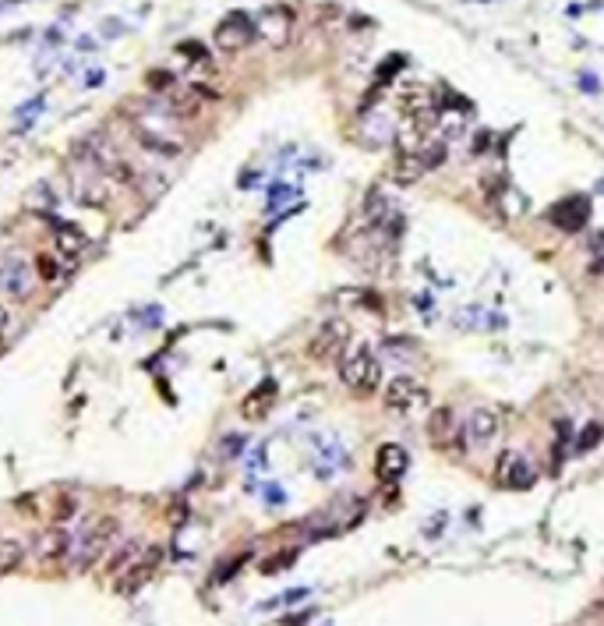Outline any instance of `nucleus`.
Returning a JSON list of instances; mask_svg holds the SVG:
<instances>
[{
  "label": "nucleus",
  "mask_w": 604,
  "mask_h": 626,
  "mask_svg": "<svg viewBox=\"0 0 604 626\" xmlns=\"http://www.w3.org/2000/svg\"><path fill=\"white\" fill-rule=\"evenodd\" d=\"M340 379H343V386H347L350 393L357 396H371L379 390L381 368L375 351H371V343H353V347L343 351V358H340Z\"/></svg>",
  "instance_id": "obj_1"
},
{
  "label": "nucleus",
  "mask_w": 604,
  "mask_h": 626,
  "mask_svg": "<svg viewBox=\"0 0 604 626\" xmlns=\"http://www.w3.org/2000/svg\"><path fill=\"white\" fill-rule=\"evenodd\" d=\"M117 517H99L95 524H89V528L82 531L78 538H71V556H67V562H71V570H89V566H95V562L106 556V549L114 545V538H117Z\"/></svg>",
  "instance_id": "obj_2"
},
{
  "label": "nucleus",
  "mask_w": 604,
  "mask_h": 626,
  "mask_svg": "<svg viewBox=\"0 0 604 626\" xmlns=\"http://www.w3.org/2000/svg\"><path fill=\"white\" fill-rule=\"evenodd\" d=\"M347 347H350V326L343 319H329V323L312 336L308 354H312L315 362H332V358H343Z\"/></svg>",
  "instance_id": "obj_3"
},
{
  "label": "nucleus",
  "mask_w": 604,
  "mask_h": 626,
  "mask_svg": "<svg viewBox=\"0 0 604 626\" xmlns=\"http://www.w3.org/2000/svg\"><path fill=\"white\" fill-rule=\"evenodd\" d=\"M491 478L499 489H530L534 485V463L516 450H506V453H499Z\"/></svg>",
  "instance_id": "obj_4"
},
{
  "label": "nucleus",
  "mask_w": 604,
  "mask_h": 626,
  "mask_svg": "<svg viewBox=\"0 0 604 626\" xmlns=\"http://www.w3.org/2000/svg\"><path fill=\"white\" fill-rule=\"evenodd\" d=\"M254 33H258V29H254V22L248 15H226L220 25H216V35H213V39H216L220 50L237 54V50H244V46L252 43Z\"/></svg>",
  "instance_id": "obj_5"
},
{
  "label": "nucleus",
  "mask_w": 604,
  "mask_h": 626,
  "mask_svg": "<svg viewBox=\"0 0 604 626\" xmlns=\"http://www.w3.org/2000/svg\"><path fill=\"white\" fill-rule=\"evenodd\" d=\"M32 291V276H29V265L22 263L18 255H7L0 263V294L11 297V301H25Z\"/></svg>",
  "instance_id": "obj_6"
},
{
  "label": "nucleus",
  "mask_w": 604,
  "mask_h": 626,
  "mask_svg": "<svg viewBox=\"0 0 604 626\" xmlns=\"http://www.w3.org/2000/svg\"><path fill=\"white\" fill-rule=\"evenodd\" d=\"M407 463H411V457H407L403 446L381 442L379 453H375V478H379L381 485H396V482L407 474Z\"/></svg>",
  "instance_id": "obj_7"
},
{
  "label": "nucleus",
  "mask_w": 604,
  "mask_h": 626,
  "mask_svg": "<svg viewBox=\"0 0 604 626\" xmlns=\"http://www.w3.org/2000/svg\"><path fill=\"white\" fill-rule=\"evenodd\" d=\"M159 556H163V552H159L156 545H153V549H145V552L138 556V562H134V566H131L127 573H121V577H117V591H121V594L142 591V588H145V584L153 581V573H156Z\"/></svg>",
  "instance_id": "obj_8"
},
{
  "label": "nucleus",
  "mask_w": 604,
  "mask_h": 626,
  "mask_svg": "<svg viewBox=\"0 0 604 626\" xmlns=\"http://www.w3.org/2000/svg\"><path fill=\"white\" fill-rule=\"evenodd\" d=\"M417 400H424V390H421V383L411 379V375H396V379L385 386V393H381V403H385L389 411H413Z\"/></svg>",
  "instance_id": "obj_9"
},
{
  "label": "nucleus",
  "mask_w": 604,
  "mask_h": 626,
  "mask_svg": "<svg viewBox=\"0 0 604 626\" xmlns=\"http://www.w3.org/2000/svg\"><path fill=\"white\" fill-rule=\"evenodd\" d=\"M71 556V534L64 528H50L39 534V542H35V560L43 562V566H57V562H64Z\"/></svg>",
  "instance_id": "obj_10"
},
{
  "label": "nucleus",
  "mask_w": 604,
  "mask_h": 626,
  "mask_svg": "<svg viewBox=\"0 0 604 626\" xmlns=\"http://www.w3.org/2000/svg\"><path fill=\"white\" fill-rule=\"evenodd\" d=\"M272 400H276V383H272V379H265V383H258L252 393L244 396L241 414H244L248 422H262V418L272 411Z\"/></svg>",
  "instance_id": "obj_11"
},
{
  "label": "nucleus",
  "mask_w": 604,
  "mask_h": 626,
  "mask_svg": "<svg viewBox=\"0 0 604 626\" xmlns=\"http://www.w3.org/2000/svg\"><path fill=\"white\" fill-rule=\"evenodd\" d=\"M456 435H463V425L456 422V414H452L449 407H439V411L428 418V439L445 450V446H452Z\"/></svg>",
  "instance_id": "obj_12"
},
{
  "label": "nucleus",
  "mask_w": 604,
  "mask_h": 626,
  "mask_svg": "<svg viewBox=\"0 0 604 626\" xmlns=\"http://www.w3.org/2000/svg\"><path fill=\"white\" fill-rule=\"evenodd\" d=\"M587 216H590V209H587V198H566V202H559L555 209H551V220L562 227V231H579L583 224H587Z\"/></svg>",
  "instance_id": "obj_13"
},
{
  "label": "nucleus",
  "mask_w": 604,
  "mask_h": 626,
  "mask_svg": "<svg viewBox=\"0 0 604 626\" xmlns=\"http://www.w3.org/2000/svg\"><path fill=\"white\" fill-rule=\"evenodd\" d=\"M54 244H57V255L61 259H74V255L85 252V231L78 224H61L54 231Z\"/></svg>",
  "instance_id": "obj_14"
},
{
  "label": "nucleus",
  "mask_w": 604,
  "mask_h": 626,
  "mask_svg": "<svg viewBox=\"0 0 604 626\" xmlns=\"http://www.w3.org/2000/svg\"><path fill=\"white\" fill-rule=\"evenodd\" d=\"M463 432H467L474 442H491V439L499 435V414H495L491 407H477Z\"/></svg>",
  "instance_id": "obj_15"
},
{
  "label": "nucleus",
  "mask_w": 604,
  "mask_h": 626,
  "mask_svg": "<svg viewBox=\"0 0 604 626\" xmlns=\"http://www.w3.org/2000/svg\"><path fill=\"white\" fill-rule=\"evenodd\" d=\"M142 552H145V549H142V542H134V538H131V542H124L117 552H110V560H106V577H114V581H117L121 573H127V570L138 562V556H142Z\"/></svg>",
  "instance_id": "obj_16"
},
{
  "label": "nucleus",
  "mask_w": 604,
  "mask_h": 626,
  "mask_svg": "<svg viewBox=\"0 0 604 626\" xmlns=\"http://www.w3.org/2000/svg\"><path fill=\"white\" fill-rule=\"evenodd\" d=\"M290 25H293V18H290V11H283V7H276V11H269L262 18V33H265V39L272 46H283L286 35H290Z\"/></svg>",
  "instance_id": "obj_17"
},
{
  "label": "nucleus",
  "mask_w": 604,
  "mask_h": 626,
  "mask_svg": "<svg viewBox=\"0 0 604 626\" xmlns=\"http://www.w3.org/2000/svg\"><path fill=\"white\" fill-rule=\"evenodd\" d=\"M428 170H431V166L424 164L421 149H407V153L396 156V177H400V181H417V177H424Z\"/></svg>",
  "instance_id": "obj_18"
},
{
  "label": "nucleus",
  "mask_w": 604,
  "mask_h": 626,
  "mask_svg": "<svg viewBox=\"0 0 604 626\" xmlns=\"http://www.w3.org/2000/svg\"><path fill=\"white\" fill-rule=\"evenodd\" d=\"M22 560H25L22 542H15V538H0V577H4V573H11V570H18V562Z\"/></svg>",
  "instance_id": "obj_19"
},
{
  "label": "nucleus",
  "mask_w": 604,
  "mask_h": 626,
  "mask_svg": "<svg viewBox=\"0 0 604 626\" xmlns=\"http://www.w3.org/2000/svg\"><path fill=\"white\" fill-rule=\"evenodd\" d=\"M202 93L198 89H188V93H177V96L170 99V110L177 114V117H194L198 110H202Z\"/></svg>",
  "instance_id": "obj_20"
},
{
  "label": "nucleus",
  "mask_w": 604,
  "mask_h": 626,
  "mask_svg": "<svg viewBox=\"0 0 604 626\" xmlns=\"http://www.w3.org/2000/svg\"><path fill=\"white\" fill-rule=\"evenodd\" d=\"M138 142H142L145 149H153V153H163V156H177V153H181V145H177V142L159 138V134H153L149 128H138Z\"/></svg>",
  "instance_id": "obj_21"
},
{
  "label": "nucleus",
  "mask_w": 604,
  "mask_h": 626,
  "mask_svg": "<svg viewBox=\"0 0 604 626\" xmlns=\"http://www.w3.org/2000/svg\"><path fill=\"white\" fill-rule=\"evenodd\" d=\"M35 269H39V280H57V273H61L54 255H35Z\"/></svg>",
  "instance_id": "obj_22"
},
{
  "label": "nucleus",
  "mask_w": 604,
  "mask_h": 626,
  "mask_svg": "<svg viewBox=\"0 0 604 626\" xmlns=\"http://www.w3.org/2000/svg\"><path fill=\"white\" fill-rule=\"evenodd\" d=\"M601 432H604L601 425H590V429L583 432V439H579V450H590V446L601 439Z\"/></svg>",
  "instance_id": "obj_23"
},
{
  "label": "nucleus",
  "mask_w": 604,
  "mask_h": 626,
  "mask_svg": "<svg viewBox=\"0 0 604 626\" xmlns=\"http://www.w3.org/2000/svg\"><path fill=\"white\" fill-rule=\"evenodd\" d=\"M286 562H293V552H283L280 560H269L262 562V573H280V566H286Z\"/></svg>",
  "instance_id": "obj_24"
},
{
  "label": "nucleus",
  "mask_w": 604,
  "mask_h": 626,
  "mask_svg": "<svg viewBox=\"0 0 604 626\" xmlns=\"http://www.w3.org/2000/svg\"><path fill=\"white\" fill-rule=\"evenodd\" d=\"M181 54H188V57H198V61L205 57V50H202L198 43H181Z\"/></svg>",
  "instance_id": "obj_25"
},
{
  "label": "nucleus",
  "mask_w": 604,
  "mask_h": 626,
  "mask_svg": "<svg viewBox=\"0 0 604 626\" xmlns=\"http://www.w3.org/2000/svg\"><path fill=\"white\" fill-rule=\"evenodd\" d=\"M170 82H173V78H170L166 71H153V78H149V85H153V89H159V85H170Z\"/></svg>",
  "instance_id": "obj_26"
},
{
  "label": "nucleus",
  "mask_w": 604,
  "mask_h": 626,
  "mask_svg": "<svg viewBox=\"0 0 604 626\" xmlns=\"http://www.w3.org/2000/svg\"><path fill=\"white\" fill-rule=\"evenodd\" d=\"M7 323H11V315H7V308L0 304V330H7Z\"/></svg>",
  "instance_id": "obj_27"
},
{
  "label": "nucleus",
  "mask_w": 604,
  "mask_h": 626,
  "mask_svg": "<svg viewBox=\"0 0 604 626\" xmlns=\"http://www.w3.org/2000/svg\"><path fill=\"white\" fill-rule=\"evenodd\" d=\"M0 340H4V330H0Z\"/></svg>",
  "instance_id": "obj_28"
}]
</instances>
